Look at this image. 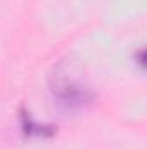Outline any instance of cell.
<instances>
[{"label":"cell","instance_id":"6da1fadb","mask_svg":"<svg viewBox=\"0 0 147 149\" xmlns=\"http://www.w3.org/2000/svg\"><path fill=\"white\" fill-rule=\"evenodd\" d=\"M49 87L57 99L71 104H83L94 97L88 85H85L83 80L74 74L73 68L68 63H59L52 70L49 76Z\"/></svg>","mask_w":147,"mask_h":149},{"label":"cell","instance_id":"7a4b0ae2","mask_svg":"<svg viewBox=\"0 0 147 149\" xmlns=\"http://www.w3.org/2000/svg\"><path fill=\"white\" fill-rule=\"evenodd\" d=\"M19 114H21V127H23L24 135H28V137H31V135H37V137H50V135H54L55 128H54L52 125L37 123V121L31 118V114L26 111L24 108H21Z\"/></svg>","mask_w":147,"mask_h":149},{"label":"cell","instance_id":"3957f363","mask_svg":"<svg viewBox=\"0 0 147 149\" xmlns=\"http://www.w3.org/2000/svg\"><path fill=\"white\" fill-rule=\"evenodd\" d=\"M139 61H140V64H142V66H146V68H147V47L144 49V50H140V52H139Z\"/></svg>","mask_w":147,"mask_h":149}]
</instances>
